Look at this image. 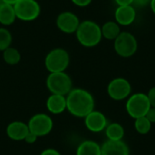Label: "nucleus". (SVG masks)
I'll use <instances>...</instances> for the list:
<instances>
[{"instance_id": "nucleus-1", "label": "nucleus", "mask_w": 155, "mask_h": 155, "mask_svg": "<svg viewBox=\"0 0 155 155\" xmlns=\"http://www.w3.org/2000/svg\"><path fill=\"white\" fill-rule=\"evenodd\" d=\"M94 108L93 95L84 89H72L66 95V109L76 117H85Z\"/></svg>"}, {"instance_id": "nucleus-2", "label": "nucleus", "mask_w": 155, "mask_h": 155, "mask_svg": "<svg viewBox=\"0 0 155 155\" xmlns=\"http://www.w3.org/2000/svg\"><path fill=\"white\" fill-rule=\"evenodd\" d=\"M75 35L79 44L85 47L96 46L103 38L101 26L92 20H84L81 22Z\"/></svg>"}, {"instance_id": "nucleus-3", "label": "nucleus", "mask_w": 155, "mask_h": 155, "mask_svg": "<svg viewBox=\"0 0 155 155\" xmlns=\"http://www.w3.org/2000/svg\"><path fill=\"white\" fill-rule=\"evenodd\" d=\"M70 63L68 52L63 48H55L51 50L45 59L46 69L50 73L64 72Z\"/></svg>"}, {"instance_id": "nucleus-4", "label": "nucleus", "mask_w": 155, "mask_h": 155, "mask_svg": "<svg viewBox=\"0 0 155 155\" xmlns=\"http://www.w3.org/2000/svg\"><path fill=\"white\" fill-rule=\"evenodd\" d=\"M72 80L64 72L50 73L46 79V86L52 94L67 95L72 90Z\"/></svg>"}, {"instance_id": "nucleus-5", "label": "nucleus", "mask_w": 155, "mask_h": 155, "mask_svg": "<svg viewBox=\"0 0 155 155\" xmlns=\"http://www.w3.org/2000/svg\"><path fill=\"white\" fill-rule=\"evenodd\" d=\"M114 42L116 54L124 58L133 56L138 49L136 37L130 32H121Z\"/></svg>"}, {"instance_id": "nucleus-6", "label": "nucleus", "mask_w": 155, "mask_h": 155, "mask_svg": "<svg viewBox=\"0 0 155 155\" xmlns=\"http://www.w3.org/2000/svg\"><path fill=\"white\" fill-rule=\"evenodd\" d=\"M151 107L147 94L141 93L130 96L126 103V111L134 119L145 116Z\"/></svg>"}, {"instance_id": "nucleus-7", "label": "nucleus", "mask_w": 155, "mask_h": 155, "mask_svg": "<svg viewBox=\"0 0 155 155\" xmlns=\"http://www.w3.org/2000/svg\"><path fill=\"white\" fill-rule=\"evenodd\" d=\"M16 19L25 22L35 20L41 12L40 5L36 0H19L14 5Z\"/></svg>"}, {"instance_id": "nucleus-8", "label": "nucleus", "mask_w": 155, "mask_h": 155, "mask_svg": "<svg viewBox=\"0 0 155 155\" xmlns=\"http://www.w3.org/2000/svg\"><path fill=\"white\" fill-rule=\"evenodd\" d=\"M29 131L37 137L48 134L53 129V121L47 114H37L34 115L28 123Z\"/></svg>"}, {"instance_id": "nucleus-9", "label": "nucleus", "mask_w": 155, "mask_h": 155, "mask_svg": "<svg viewBox=\"0 0 155 155\" xmlns=\"http://www.w3.org/2000/svg\"><path fill=\"white\" fill-rule=\"evenodd\" d=\"M131 91L132 86L129 81L122 77L112 80L107 87V93L109 96L116 101H121L129 97Z\"/></svg>"}, {"instance_id": "nucleus-10", "label": "nucleus", "mask_w": 155, "mask_h": 155, "mask_svg": "<svg viewBox=\"0 0 155 155\" xmlns=\"http://www.w3.org/2000/svg\"><path fill=\"white\" fill-rule=\"evenodd\" d=\"M80 23L78 16L70 11L62 12L56 18V26L60 31L65 34L75 33Z\"/></svg>"}, {"instance_id": "nucleus-11", "label": "nucleus", "mask_w": 155, "mask_h": 155, "mask_svg": "<svg viewBox=\"0 0 155 155\" xmlns=\"http://www.w3.org/2000/svg\"><path fill=\"white\" fill-rule=\"evenodd\" d=\"M84 124L86 128L93 133L102 132L108 125L105 115L98 111H93L86 115L84 117Z\"/></svg>"}, {"instance_id": "nucleus-12", "label": "nucleus", "mask_w": 155, "mask_h": 155, "mask_svg": "<svg viewBox=\"0 0 155 155\" xmlns=\"http://www.w3.org/2000/svg\"><path fill=\"white\" fill-rule=\"evenodd\" d=\"M114 19L120 26L131 25L136 19V9L133 5L117 6L114 11Z\"/></svg>"}, {"instance_id": "nucleus-13", "label": "nucleus", "mask_w": 155, "mask_h": 155, "mask_svg": "<svg viewBox=\"0 0 155 155\" xmlns=\"http://www.w3.org/2000/svg\"><path fill=\"white\" fill-rule=\"evenodd\" d=\"M101 155H130L128 145L122 140H107L101 146Z\"/></svg>"}, {"instance_id": "nucleus-14", "label": "nucleus", "mask_w": 155, "mask_h": 155, "mask_svg": "<svg viewBox=\"0 0 155 155\" xmlns=\"http://www.w3.org/2000/svg\"><path fill=\"white\" fill-rule=\"evenodd\" d=\"M28 133H29L28 125L22 122H13L9 124L6 128L7 136L14 141L25 140Z\"/></svg>"}, {"instance_id": "nucleus-15", "label": "nucleus", "mask_w": 155, "mask_h": 155, "mask_svg": "<svg viewBox=\"0 0 155 155\" xmlns=\"http://www.w3.org/2000/svg\"><path fill=\"white\" fill-rule=\"evenodd\" d=\"M46 107L52 114H62L66 109V97L59 94H52L46 101Z\"/></svg>"}, {"instance_id": "nucleus-16", "label": "nucleus", "mask_w": 155, "mask_h": 155, "mask_svg": "<svg viewBox=\"0 0 155 155\" xmlns=\"http://www.w3.org/2000/svg\"><path fill=\"white\" fill-rule=\"evenodd\" d=\"M16 20L14 5L0 1V24L10 25Z\"/></svg>"}, {"instance_id": "nucleus-17", "label": "nucleus", "mask_w": 155, "mask_h": 155, "mask_svg": "<svg viewBox=\"0 0 155 155\" xmlns=\"http://www.w3.org/2000/svg\"><path fill=\"white\" fill-rule=\"evenodd\" d=\"M101 31H102V36L111 41H114L122 32L121 26L115 21L105 22L101 26Z\"/></svg>"}, {"instance_id": "nucleus-18", "label": "nucleus", "mask_w": 155, "mask_h": 155, "mask_svg": "<svg viewBox=\"0 0 155 155\" xmlns=\"http://www.w3.org/2000/svg\"><path fill=\"white\" fill-rule=\"evenodd\" d=\"M76 155H101V146L94 141H84L78 146Z\"/></svg>"}, {"instance_id": "nucleus-19", "label": "nucleus", "mask_w": 155, "mask_h": 155, "mask_svg": "<svg viewBox=\"0 0 155 155\" xmlns=\"http://www.w3.org/2000/svg\"><path fill=\"white\" fill-rule=\"evenodd\" d=\"M105 134L108 140L111 141H120L123 140L124 135V127L117 123H113L108 124L105 128Z\"/></svg>"}, {"instance_id": "nucleus-20", "label": "nucleus", "mask_w": 155, "mask_h": 155, "mask_svg": "<svg viewBox=\"0 0 155 155\" xmlns=\"http://www.w3.org/2000/svg\"><path fill=\"white\" fill-rule=\"evenodd\" d=\"M3 58L4 61L10 65L17 64L21 60V54L19 51L14 47H8L5 51H3Z\"/></svg>"}, {"instance_id": "nucleus-21", "label": "nucleus", "mask_w": 155, "mask_h": 155, "mask_svg": "<svg viewBox=\"0 0 155 155\" xmlns=\"http://www.w3.org/2000/svg\"><path fill=\"white\" fill-rule=\"evenodd\" d=\"M134 127L140 134H146L152 128V123L146 118V116H143L135 119Z\"/></svg>"}, {"instance_id": "nucleus-22", "label": "nucleus", "mask_w": 155, "mask_h": 155, "mask_svg": "<svg viewBox=\"0 0 155 155\" xmlns=\"http://www.w3.org/2000/svg\"><path fill=\"white\" fill-rule=\"evenodd\" d=\"M12 43V35L6 28L0 27V51H5L10 47Z\"/></svg>"}, {"instance_id": "nucleus-23", "label": "nucleus", "mask_w": 155, "mask_h": 155, "mask_svg": "<svg viewBox=\"0 0 155 155\" xmlns=\"http://www.w3.org/2000/svg\"><path fill=\"white\" fill-rule=\"evenodd\" d=\"M151 0H134L133 1V6L136 8H145L148 5H150Z\"/></svg>"}, {"instance_id": "nucleus-24", "label": "nucleus", "mask_w": 155, "mask_h": 155, "mask_svg": "<svg viewBox=\"0 0 155 155\" xmlns=\"http://www.w3.org/2000/svg\"><path fill=\"white\" fill-rule=\"evenodd\" d=\"M147 97L149 99L151 106L155 108V86L149 90V92L147 94Z\"/></svg>"}, {"instance_id": "nucleus-25", "label": "nucleus", "mask_w": 155, "mask_h": 155, "mask_svg": "<svg viewBox=\"0 0 155 155\" xmlns=\"http://www.w3.org/2000/svg\"><path fill=\"white\" fill-rule=\"evenodd\" d=\"M74 5L79 6V7H85L88 6L93 0H71Z\"/></svg>"}, {"instance_id": "nucleus-26", "label": "nucleus", "mask_w": 155, "mask_h": 155, "mask_svg": "<svg viewBox=\"0 0 155 155\" xmlns=\"http://www.w3.org/2000/svg\"><path fill=\"white\" fill-rule=\"evenodd\" d=\"M146 118L152 123L155 124V108L154 107H151L150 110L148 111V113L146 114Z\"/></svg>"}, {"instance_id": "nucleus-27", "label": "nucleus", "mask_w": 155, "mask_h": 155, "mask_svg": "<svg viewBox=\"0 0 155 155\" xmlns=\"http://www.w3.org/2000/svg\"><path fill=\"white\" fill-rule=\"evenodd\" d=\"M36 139H37V136H36L35 134H33V133H31V132L29 131V133L26 134V136H25V141L27 143H34L36 141Z\"/></svg>"}, {"instance_id": "nucleus-28", "label": "nucleus", "mask_w": 155, "mask_h": 155, "mask_svg": "<svg viewBox=\"0 0 155 155\" xmlns=\"http://www.w3.org/2000/svg\"><path fill=\"white\" fill-rule=\"evenodd\" d=\"M114 1L118 6H123V5H132L134 0H114Z\"/></svg>"}, {"instance_id": "nucleus-29", "label": "nucleus", "mask_w": 155, "mask_h": 155, "mask_svg": "<svg viewBox=\"0 0 155 155\" xmlns=\"http://www.w3.org/2000/svg\"><path fill=\"white\" fill-rule=\"evenodd\" d=\"M41 155H61L59 153L58 151L54 150V149H52V148H49V149H46L45 151L42 152Z\"/></svg>"}, {"instance_id": "nucleus-30", "label": "nucleus", "mask_w": 155, "mask_h": 155, "mask_svg": "<svg viewBox=\"0 0 155 155\" xmlns=\"http://www.w3.org/2000/svg\"><path fill=\"white\" fill-rule=\"evenodd\" d=\"M0 1H2V2H4V3H6V4H9V5H15L19 0H0Z\"/></svg>"}, {"instance_id": "nucleus-31", "label": "nucleus", "mask_w": 155, "mask_h": 155, "mask_svg": "<svg viewBox=\"0 0 155 155\" xmlns=\"http://www.w3.org/2000/svg\"><path fill=\"white\" fill-rule=\"evenodd\" d=\"M149 6L151 7L152 12L155 15V0H151V3H150V5Z\"/></svg>"}]
</instances>
